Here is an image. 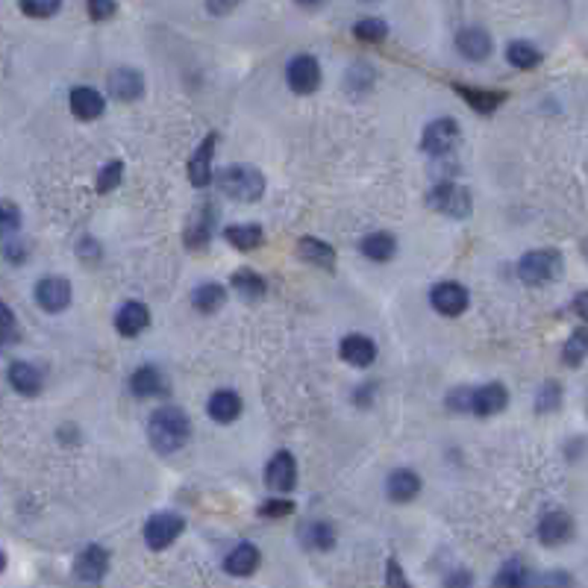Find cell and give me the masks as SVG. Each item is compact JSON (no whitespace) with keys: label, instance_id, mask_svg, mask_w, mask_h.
Listing matches in <instances>:
<instances>
[{"label":"cell","instance_id":"cb8c5ba5","mask_svg":"<svg viewBox=\"0 0 588 588\" xmlns=\"http://www.w3.org/2000/svg\"><path fill=\"white\" fill-rule=\"evenodd\" d=\"M300 545L306 550H333L336 547V526L327 521H309L300 526Z\"/></svg>","mask_w":588,"mask_h":588},{"label":"cell","instance_id":"7dc6e473","mask_svg":"<svg viewBox=\"0 0 588 588\" xmlns=\"http://www.w3.org/2000/svg\"><path fill=\"white\" fill-rule=\"evenodd\" d=\"M541 583H545V588H571L574 580H571L568 574H550V576H545Z\"/></svg>","mask_w":588,"mask_h":588},{"label":"cell","instance_id":"60d3db41","mask_svg":"<svg viewBox=\"0 0 588 588\" xmlns=\"http://www.w3.org/2000/svg\"><path fill=\"white\" fill-rule=\"evenodd\" d=\"M585 359V333L583 329H576V333L568 338V345H564V362L576 368V365H583Z\"/></svg>","mask_w":588,"mask_h":588},{"label":"cell","instance_id":"484cf974","mask_svg":"<svg viewBox=\"0 0 588 588\" xmlns=\"http://www.w3.org/2000/svg\"><path fill=\"white\" fill-rule=\"evenodd\" d=\"M129 392L136 397H153V394H162L165 392V380L159 368H153V365H141V368L133 371L129 376Z\"/></svg>","mask_w":588,"mask_h":588},{"label":"cell","instance_id":"d4e9b609","mask_svg":"<svg viewBox=\"0 0 588 588\" xmlns=\"http://www.w3.org/2000/svg\"><path fill=\"white\" fill-rule=\"evenodd\" d=\"M215 212H212V206H200L192 221H188V230H185V244L188 247H204L209 242V235L212 230H215Z\"/></svg>","mask_w":588,"mask_h":588},{"label":"cell","instance_id":"ee69618b","mask_svg":"<svg viewBox=\"0 0 588 588\" xmlns=\"http://www.w3.org/2000/svg\"><path fill=\"white\" fill-rule=\"evenodd\" d=\"M12 336H15V315H12L9 306L0 300V347H4Z\"/></svg>","mask_w":588,"mask_h":588},{"label":"cell","instance_id":"e0dca14e","mask_svg":"<svg viewBox=\"0 0 588 588\" xmlns=\"http://www.w3.org/2000/svg\"><path fill=\"white\" fill-rule=\"evenodd\" d=\"M150 327V312L145 303L138 300H127L121 309L115 312V329L127 338H136L141 336L145 329Z\"/></svg>","mask_w":588,"mask_h":588},{"label":"cell","instance_id":"f546056e","mask_svg":"<svg viewBox=\"0 0 588 588\" xmlns=\"http://www.w3.org/2000/svg\"><path fill=\"white\" fill-rule=\"evenodd\" d=\"M192 303H194L197 312L212 315V312H218L223 303H227V291H223V286H218V282H204V286L194 289Z\"/></svg>","mask_w":588,"mask_h":588},{"label":"cell","instance_id":"4fadbf2b","mask_svg":"<svg viewBox=\"0 0 588 588\" xmlns=\"http://www.w3.org/2000/svg\"><path fill=\"white\" fill-rule=\"evenodd\" d=\"M536 533H538L541 545L559 547V545H564V541H571V536H574V517L562 509H553L547 515H541Z\"/></svg>","mask_w":588,"mask_h":588},{"label":"cell","instance_id":"603a6c76","mask_svg":"<svg viewBox=\"0 0 588 588\" xmlns=\"http://www.w3.org/2000/svg\"><path fill=\"white\" fill-rule=\"evenodd\" d=\"M206 412H209L212 421L232 423L235 418L242 415V397L235 394V392H230V388H221V392H215V394L209 397Z\"/></svg>","mask_w":588,"mask_h":588},{"label":"cell","instance_id":"5bb4252c","mask_svg":"<svg viewBox=\"0 0 588 588\" xmlns=\"http://www.w3.org/2000/svg\"><path fill=\"white\" fill-rule=\"evenodd\" d=\"M106 89H109V94H112L115 100H124V103L138 100L141 94H145V77H141L136 68L121 65V68H115L112 74H109Z\"/></svg>","mask_w":588,"mask_h":588},{"label":"cell","instance_id":"ffe728a7","mask_svg":"<svg viewBox=\"0 0 588 588\" xmlns=\"http://www.w3.org/2000/svg\"><path fill=\"white\" fill-rule=\"evenodd\" d=\"M421 491V477L409 468H397L392 477L385 482V494L392 503H409L415 500Z\"/></svg>","mask_w":588,"mask_h":588},{"label":"cell","instance_id":"7c38bea8","mask_svg":"<svg viewBox=\"0 0 588 588\" xmlns=\"http://www.w3.org/2000/svg\"><path fill=\"white\" fill-rule=\"evenodd\" d=\"M35 303L44 312H65L71 303V282L65 277H42L35 286Z\"/></svg>","mask_w":588,"mask_h":588},{"label":"cell","instance_id":"44dd1931","mask_svg":"<svg viewBox=\"0 0 588 588\" xmlns=\"http://www.w3.org/2000/svg\"><path fill=\"white\" fill-rule=\"evenodd\" d=\"M9 385L15 388L18 394H24V397H35V394L42 392L44 376L30 362H12L9 365Z\"/></svg>","mask_w":588,"mask_h":588},{"label":"cell","instance_id":"bcb514c9","mask_svg":"<svg viewBox=\"0 0 588 588\" xmlns=\"http://www.w3.org/2000/svg\"><path fill=\"white\" fill-rule=\"evenodd\" d=\"M470 585H474V576H470V571H453L444 580V588H470Z\"/></svg>","mask_w":588,"mask_h":588},{"label":"cell","instance_id":"8fae6325","mask_svg":"<svg viewBox=\"0 0 588 588\" xmlns=\"http://www.w3.org/2000/svg\"><path fill=\"white\" fill-rule=\"evenodd\" d=\"M430 303L439 315L456 318V315H462L468 309L470 294H468L465 286H459V282H439V286L430 291Z\"/></svg>","mask_w":588,"mask_h":588},{"label":"cell","instance_id":"8992f818","mask_svg":"<svg viewBox=\"0 0 588 588\" xmlns=\"http://www.w3.org/2000/svg\"><path fill=\"white\" fill-rule=\"evenodd\" d=\"M265 482L277 498H286V494L294 491V486H298V459H294L289 450L274 453L268 468H265Z\"/></svg>","mask_w":588,"mask_h":588},{"label":"cell","instance_id":"f6af8a7d","mask_svg":"<svg viewBox=\"0 0 588 588\" xmlns=\"http://www.w3.org/2000/svg\"><path fill=\"white\" fill-rule=\"evenodd\" d=\"M86 9H89V18L91 21H106V18H112L115 12H118V6L109 4V0H91Z\"/></svg>","mask_w":588,"mask_h":588},{"label":"cell","instance_id":"f907efd6","mask_svg":"<svg viewBox=\"0 0 588 588\" xmlns=\"http://www.w3.org/2000/svg\"><path fill=\"white\" fill-rule=\"evenodd\" d=\"M6 568V556H4V550H0V571Z\"/></svg>","mask_w":588,"mask_h":588},{"label":"cell","instance_id":"5b68a950","mask_svg":"<svg viewBox=\"0 0 588 588\" xmlns=\"http://www.w3.org/2000/svg\"><path fill=\"white\" fill-rule=\"evenodd\" d=\"M183 529H185L183 515L156 512V515H150V521L145 524V541H147L150 550H165V547H171L176 538H180Z\"/></svg>","mask_w":588,"mask_h":588},{"label":"cell","instance_id":"ac0fdd59","mask_svg":"<svg viewBox=\"0 0 588 588\" xmlns=\"http://www.w3.org/2000/svg\"><path fill=\"white\" fill-rule=\"evenodd\" d=\"M338 353L347 365H353V368H368V365H374V359H376V345L368 336L350 333V336L341 338Z\"/></svg>","mask_w":588,"mask_h":588},{"label":"cell","instance_id":"d6986e66","mask_svg":"<svg viewBox=\"0 0 588 588\" xmlns=\"http://www.w3.org/2000/svg\"><path fill=\"white\" fill-rule=\"evenodd\" d=\"M456 51L462 53L468 62H482L491 53V35L482 27H465L456 35Z\"/></svg>","mask_w":588,"mask_h":588},{"label":"cell","instance_id":"7bdbcfd3","mask_svg":"<svg viewBox=\"0 0 588 588\" xmlns=\"http://www.w3.org/2000/svg\"><path fill=\"white\" fill-rule=\"evenodd\" d=\"M62 9V4H56V0H47V4H35V0H27V4H21V12L30 18H51L56 12Z\"/></svg>","mask_w":588,"mask_h":588},{"label":"cell","instance_id":"836d02e7","mask_svg":"<svg viewBox=\"0 0 588 588\" xmlns=\"http://www.w3.org/2000/svg\"><path fill=\"white\" fill-rule=\"evenodd\" d=\"M506 62H509L512 68L529 71L541 62V51L533 42H512L509 47H506Z\"/></svg>","mask_w":588,"mask_h":588},{"label":"cell","instance_id":"4316f807","mask_svg":"<svg viewBox=\"0 0 588 588\" xmlns=\"http://www.w3.org/2000/svg\"><path fill=\"white\" fill-rule=\"evenodd\" d=\"M298 253L309 265H318V268H324V270H333L336 268V251L327 242H321V239H300L298 242Z\"/></svg>","mask_w":588,"mask_h":588},{"label":"cell","instance_id":"3957f363","mask_svg":"<svg viewBox=\"0 0 588 588\" xmlns=\"http://www.w3.org/2000/svg\"><path fill=\"white\" fill-rule=\"evenodd\" d=\"M562 270V256L559 251H550V247H541V251H529L521 256L517 262V277H521L526 286H545L553 282Z\"/></svg>","mask_w":588,"mask_h":588},{"label":"cell","instance_id":"2e32d148","mask_svg":"<svg viewBox=\"0 0 588 588\" xmlns=\"http://www.w3.org/2000/svg\"><path fill=\"white\" fill-rule=\"evenodd\" d=\"M215 145H218V136L209 133L204 138V145H200L192 153V159H188L185 174H188V180H192V185H197V188L212 183V156H215Z\"/></svg>","mask_w":588,"mask_h":588},{"label":"cell","instance_id":"681fc988","mask_svg":"<svg viewBox=\"0 0 588 588\" xmlns=\"http://www.w3.org/2000/svg\"><path fill=\"white\" fill-rule=\"evenodd\" d=\"M574 309H576V315H580V318H585V294H576Z\"/></svg>","mask_w":588,"mask_h":588},{"label":"cell","instance_id":"7a4b0ae2","mask_svg":"<svg viewBox=\"0 0 588 588\" xmlns=\"http://www.w3.org/2000/svg\"><path fill=\"white\" fill-rule=\"evenodd\" d=\"M218 185H221L223 194H227L230 200H239V204H253V200L265 194V176L256 168H244V165L223 171Z\"/></svg>","mask_w":588,"mask_h":588},{"label":"cell","instance_id":"c3c4849f","mask_svg":"<svg viewBox=\"0 0 588 588\" xmlns=\"http://www.w3.org/2000/svg\"><path fill=\"white\" fill-rule=\"evenodd\" d=\"M206 9L212 12V15H223V12H230V9H232V4H209Z\"/></svg>","mask_w":588,"mask_h":588},{"label":"cell","instance_id":"f35d334b","mask_svg":"<svg viewBox=\"0 0 588 588\" xmlns=\"http://www.w3.org/2000/svg\"><path fill=\"white\" fill-rule=\"evenodd\" d=\"M294 512V503L289 498H274V500H265L259 506V517H268V521H280Z\"/></svg>","mask_w":588,"mask_h":588},{"label":"cell","instance_id":"f1b7e54d","mask_svg":"<svg viewBox=\"0 0 588 588\" xmlns=\"http://www.w3.org/2000/svg\"><path fill=\"white\" fill-rule=\"evenodd\" d=\"M223 235H227V242L232 247H239V251H256V247L265 242V232L259 223H232V227L223 230Z\"/></svg>","mask_w":588,"mask_h":588},{"label":"cell","instance_id":"d590c367","mask_svg":"<svg viewBox=\"0 0 588 588\" xmlns=\"http://www.w3.org/2000/svg\"><path fill=\"white\" fill-rule=\"evenodd\" d=\"M124 180V162L121 159H112V162H106L103 168L98 171V180H94V188L98 192H112V188H118Z\"/></svg>","mask_w":588,"mask_h":588},{"label":"cell","instance_id":"7402d4cb","mask_svg":"<svg viewBox=\"0 0 588 588\" xmlns=\"http://www.w3.org/2000/svg\"><path fill=\"white\" fill-rule=\"evenodd\" d=\"M259 562H262V556H259L256 545L242 541L239 547H232L227 553V559H223V571H227L230 576H251L259 568Z\"/></svg>","mask_w":588,"mask_h":588},{"label":"cell","instance_id":"83f0119b","mask_svg":"<svg viewBox=\"0 0 588 588\" xmlns=\"http://www.w3.org/2000/svg\"><path fill=\"white\" fill-rule=\"evenodd\" d=\"M397 251V242L392 232H368L362 239V253L371 259V262H388Z\"/></svg>","mask_w":588,"mask_h":588},{"label":"cell","instance_id":"9a60e30c","mask_svg":"<svg viewBox=\"0 0 588 588\" xmlns=\"http://www.w3.org/2000/svg\"><path fill=\"white\" fill-rule=\"evenodd\" d=\"M68 106H71V112L80 118V121H98V118L103 115V109H106V100H103V94L98 89L74 86L68 94Z\"/></svg>","mask_w":588,"mask_h":588},{"label":"cell","instance_id":"8d00e7d4","mask_svg":"<svg viewBox=\"0 0 588 588\" xmlns=\"http://www.w3.org/2000/svg\"><path fill=\"white\" fill-rule=\"evenodd\" d=\"M21 230V209L12 200H0V239H12Z\"/></svg>","mask_w":588,"mask_h":588},{"label":"cell","instance_id":"52a82bcc","mask_svg":"<svg viewBox=\"0 0 588 588\" xmlns=\"http://www.w3.org/2000/svg\"><path fill=\"white\" fill-rule=\"evenodd\" d=\"M459 138H462V127H459L453 118H439V121L427 124L421 145L427 153H432V156H444V153H450L459 145Z\"/></svg>","mask_w":588,"mask_h":588},{"label":"cell","instance_id":"ab89813d","mask_svg":"<svg viewBox=\"0 0 588 588\" xmlns=\"http://www.w3.org/2000/svg\"><path fill=\"white\" fill-rule=\"evenodd\" d=\"M559 403H562V388L556 383H545L538 388V400H536L538 412H553L559 409Z\"/></svg>","mask_w":588,"mask_h":588},{"label":"cell","instance_id":"74e56055","mask_svg":"<svg viewBox=\"0 0 588 588\" xmlns=\"http://www.w3.org/2000/svg\"><path fill=\"white\" fill-rule=\"evenodd\" d=\"M371 82H374V68L368 62H356V65H350L347 71V89L353 91H365V89H371Z\"/></svg>","mask_w":588,"mask_h":588},{"label":"cell","instance_id":"1f68e13d","mask_svg":"<svg viewBox=\"0 0 588 588\" xmlns=\"http://www.w3.org/2000/svg\"><path fill=\"white\" fill-rule=\"evenodd\" d=\"M232 289L244 300H259L265 294V277L256 274V270H251V268H242L232 274Z\"/></svg>","mask_w":588,"mask_h":588},{"label":"cell","instance_id":"e575fe53","mask_svg":"<svg viewBox=\"0 0 588 588\" xmlns=\"http://www.w3.org/2000/svg\"><path fill=\"white\" fill-rule=\"evenodd\" d=\"M353 35H356L359 42L376 44V42H383L385 35H388V27H385L383 18H362V21L353 24Z\"/></svg>","mask_w":588,"mask_h":588},{"label":"cell","instance_id":"ba28073f","mask_svg":"<svg viewBox=\"0 0 588 588\" xmlns=\"http://www.w3.org/2000/svg\"><path fill=\"white\" fill-rule=\"evenodd\" d=\"M509 406V392H506L503 383H486L479 388H470V400H468V415H498Z\"/></svg>","mask_w":588,"mask_h":588},{"label":"cell","instance_id":"277c9868","mask_svg":"<svg viewBox=\"0 0 588 588\" xmlns=\"http://www.w3.org/2000/svg\"><path fill=\"white\" fill-rule=\"evenodd\" d=\"M427 204L441 212V215H450V218H468L470 212V194L465 185H459L453 180H441L432 185V192L427 194Z\"/></svg>","mask_w":588,"mask_h":588},{"label":"cell","instance_id":"b9f144b4","mask_svg":"<svg viewBox=\"0 0 588 588\" xmlns=\"http://www.w3.org/2000/svg\"><path fill=\"white\" fill-rule=\"evenodd\" d=\"M385 588H412L409 576L403 571V564H400L394 556L385 562Z\"/></svg>","mask_w":588,"mask_h":588},{"label":"cell","instance_id":"9c48e42d","mask_svg":"<svg viewBox=\"0 0 588 588\" xmlns=\"http://www.w3.org/2000/svg\"><path fill=\"white\" fill-rule=\"evenodd\" d=\"M286 80H289L294 94H312V91H318V86H321V65H318L315 56L300 53L289 62Z\"/></svg>","mask_w":588,"mask_h":588},{"label":"cell","instance_id":"4dcf8cb0","mask_svg":"<svg viewBox=\"0 0 588 588\" xmlns=\"http://www.w3.org/2000/svg\"><path fill=\"white\" fill-rule=\"evenodd\" d=\"M456 91L462 94L468 106H474V109L482 112V115L494 112V109H498V106L506 100V94H503V91H491V89H468V86H456Z\"/></svg>","mask_w":588,"mask_h":588},{"label":"cell","instance_id":"6da1fadb","mask_svg":"<svg viewBox=\"0 0 588 588\" xmlns=\"http://www.w3.org/2000/svg\"><path fill=\"white\" fill-rule=\"evenodd\" d=\"M147 439L153 450L176 453L192 439V421L180 406H159L147 421Z\"/></svg>","mask_w":588,"mask_h":588},{"label":"cell","instance_id":"d6a6232c","mask_svg":"<svg viewBox=\"0 0 588 588\" xmlns=\"http://www.w3.org/2000/svg\"><path fill=\"white\" fill-rule=\"evenodd\" d=\"M529 571L521 559H509L503 562V568L494 576V585L491 588H529Z\"/></svg>","mask_w":588,"mask_h":588},{"label":"cell","instance_id":"30bf717a","mask_svg":"<svg viewBox=\"0 0 588 588\" xmlns=\"http://www.w3.org/2000/svg\"><path fill=\"white\" fill-rule=\"evenodd\" d=\"M106 571H109V550L100 547V545H89L74 562V576L86 585L103 583Z\"/></svg>","mask_w":588,"mask_h":588}]
</instances>
